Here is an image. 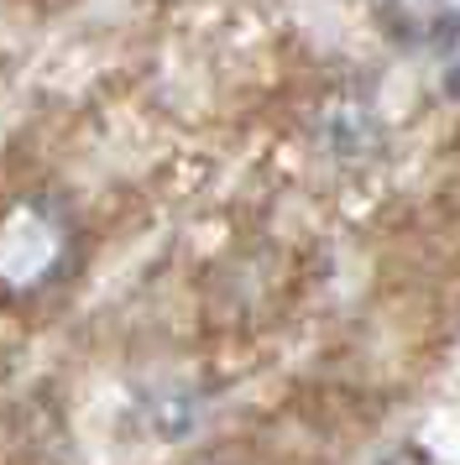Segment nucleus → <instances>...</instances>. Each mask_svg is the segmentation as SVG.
Masks as SVG:
<instances>
[{
    "label": "nucleus",
    "instance_id": "2",
    "mask_svg": "<svg viewBox=\"0 0 460 465\" xmlns=\"http://www.w3.org/2000/svg\"><path fill=\"white\" fill-rule=\"evenodd\" d=\"M376 465H429V450L424 444H393Z\"/></svg>",
    "mask_w": 460,
    "mask_h": 465
},
{
    "label": "nucleus",
    "instance_id": "1",
    "mask_svg": "<svg viewBox=\"0 0 460 465\" xmlns=\"http://www.w3.org/2000/svg\"><path fill=\"white\" fill-rule=\"evenodd\" d=\"M79 256L74 210L53 193H16L0 210V293L37 298L58 288Z\"/></svg>",
    "mask_w": 460,
    "mask_h": 465
}]
</instances>
